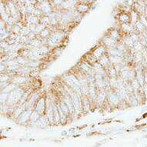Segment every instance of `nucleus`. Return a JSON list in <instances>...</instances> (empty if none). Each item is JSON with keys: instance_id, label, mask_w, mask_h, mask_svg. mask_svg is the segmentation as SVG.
<instances>
[{"instance_id": "1", "label": "nucleus", "mask_w": 147, "mask_h": 147, "mask_svg": "<svg viewBox=\"0 0 147 147\" xmlns=\"http://www.w3.org/2000/svg\"><path fill=\"white\" fill-rule=\"evenodd\" d=\"M77 9L79 12H86V11L89 9V5L81 3V4L77 5Z\"/></svg>"}]
</instances>
